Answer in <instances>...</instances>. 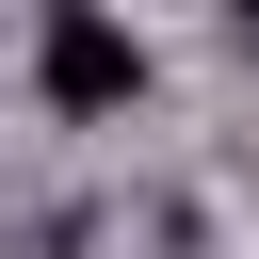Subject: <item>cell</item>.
Masks as SVG:
<instances>
[{
  "mask_svg": "<svg viewBox=\"0 0 259 259\" xmlns=\"http://www.w3.org/2000/svg\"><path fill=\"white\" fill-rule=\"evenodd\" d=\"M32 81H49V113H130V97H146V32H113L97 0H65V16L32 32Z\"/></svg>",
  "mask_w": 259,
  "mask_h": 259,
  "instance_id": "cell-1",
  "label": "cell"
}]
</instances>
